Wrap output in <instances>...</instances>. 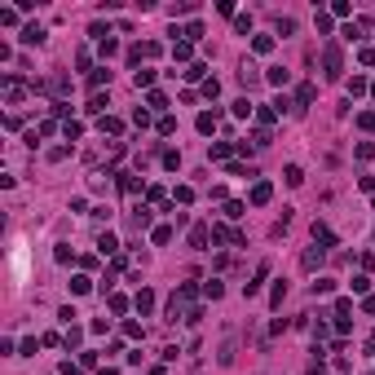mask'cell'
Here are the masks:
<instances>
[{
  "label": "cell",
  "mask_w": 375,
  "mask_h": 375,
  "mask_svg": "<svg viewBox=\"0 0 375 375\" xmlns=\"http://www.w3.org/2000/svg\"><path fill=\"white\" fill-rule=\"evenodd\" d=\"M322 66H326V71H322V75H326V80H340V49H336V44H326V49H322Z\"/></svg>",
  "instance_id": "1"
},
{
  "label": "cell",
  "mask_w": 375,
  "mask_h": 375,
  "mask_svg": "<svg viewBox=\"0 0 375 375\" xmlns=\"http://www.w3.org/2000/svg\"><path fill=\"white\" fill-rule=\"evenodd\" d=\"M234 353H239V340H234V336H225V340H221V366H229V362H234Z\"/></svg>",
  "instance_id": "2"
},
{
  "label": "cell",
  "mask_w": 375,
  "mask_h": 375,
  "mask_svg": "<svg viewBox=\"0 0 375 375\" xmlns=\"http://www.w3.org/2000/svg\"><path fill=\"white\" fill-rule=\"evenodd\" d=\"M269 195H274V185H269V181H256V190H252V203L261 208V203H269Z\"/></svg>",
  "instance_id": "3"
},
{
  "label": "cell",
  "mask_w": 375,
  "mask_h": 375,
  "mask_svg": "<svg viewBox=\"0 0 375 375\" xmlns=\"http://www.w3.org/2000/svg\"><path fill=\"white\" fill-rule=\"evenodd\" d=\"M322 252L326 247H309V252L300 256V265H305V269H318V265H322Z\"/></svg>",
  "instance_id": "4"
},
{
  "label": "cell",
  "mask_w": 375,
  "mask_h": 375,
  "mask_svg": "<svg viewBox=\"0 0 375 375\" xmlns=\"http://www.w3.org/2000/svg\"><path fill=\"white\" fill-rule=\"evenodd\" d=\"M208 239H212V234H208V225H195V234H190V247H195V252H203V247H208Z\"/></svg>",
  "instance_id": "5"
},
{
  "label": "cell",
  "mask_w": 375,
  "mask_h": 375,
  "mask_svg": "<svg viewBox=\"0 0 375 375\" xmlns=\"http://www.w3.org/2000/svg\"><path fill=\"white\" fill-rule=\"evenodd\" d=\"M239 80H243L247 88H256V84H261V75H256V66H252V62H243V71H239Z\"/></svg>",
  "instance_id": "6"
},
{
  "label": "cell",
  "mask_w": 375,
  "mask_h": 375,
  "mask_svg": "<svg viewBox=\"0 0 375 375\" xmlns=\"http://www.w3.org/2000/svg\"><path fill=\"white\" fill-rule=\"evenodd\" d=\"M137 309H142V313L155 309V292H146V287H142V292H137Z\"/></svg>",
  "instance_id": "7"
},
{
  "label": "cell",
  "mask_w": 375,
  "mask_h": 375,
  "mask_svg": "<svg viewBox=\"0 0 375 375\" xmlns=\"http://www.w3.org/2000/svg\"><path fill=\"white\" fill-rule=\"evenodd\" d=\"M296 102L309 106V102H313V84H300V88H296Z\"/></svg>",
  "instance_id": "8"
},
{
  "label": "cell",
  "mask_w": 375,
  "mask_h": 375,
  "mask_svg": "<svg viewBox=\"0 0 375 375\" xmlns=\"http://www.w3.org/2000/svg\"><path fill=\"white\" fill-rule=\"evenodd\" d=\"M150 225V212L146 208H137V212H132V229H146Z\"/></svg>",
  "instance_id": "9"
},
{
  "label": "cell",
  "mask_w": 375,
  "mask_h": 375,
  "mask_svg": "<svg viewBox=\"0 0 375 375\" xmlns=\"http://www.w3.org/2000/svg\"><path fill=\"white\" fill-rule=\"evenodd\" d=\"M331 287H336L331 278H318V283H313V296H331Z\"/></svg>",
  "instance_id": "10"
},
{
  "label": "cell",
  "mask_w": 375,
  "mask_h": 375,
  "mask_svg": "<svg viewBox=\"0 0 375 375\" xmlns=\"http://www.w3.org/2000/svg\"><path fill=\"white\" fill-rule=\"evenodd\" d=\"M22 40H27V44H40V40H44V31H40V27H27V31H22Z\"/></svg>",
  "instance_id": "11"
},
{
  "label": "cell",
  "mask_w": 375,
  "mask_h": 375,
  "mask_svg": "<svg viewBox=\"0 0 375 375\" xmlns=\"http://www.w3.org/2000/svg\"><path fill=\"white\" fill-rule=\"evenodd\" d=\"M234 115H239V119H247V115H252V102L239 98V102H234Z\"/></svg>",
  "instance_id": "12"
},
{
  "label": "cell",
  "mask_w": 375,
  "mask_h": 375,
  "mask_svg": "<svg viewBox=\"0 0 375 375\" xmlns=\"http://www.w3.org/2000/svg\"><path fill=\"white\" fill-rule=\"evenodd\" d=\"M216 128V115H199V132H212Z\"/></svg>",
  "instance_id": "13"
},
{
  "label": "cell",
  "mask_w": 375,
  "mask_h": 375,
  "mask_svg": "<svg viewBox=\"0 0 375 375\" xmlns=\"http://www.w3.org/2000/svg\"><path fill=\"white\" fill-rule=\"evenodd\" d=\"M274 49V35H256V53H269Z\"/></svg>",
  "instance_id": "14"
},
{
  "label": "cell",
  "mask_w": 375,
  "mask_h": 375,
  "mask_svg": "<svg viewBox=\"0 0 375 375\" xmlns=\"http://www.w3.org/2000/svg\"><path fill=\"white\" fill-rule=\"evenodd\" d=\"M261 278H265V265H261V269H256V278L247 283V296H256V292H261Z\"/></svg>",
  "instance_id": "15"
},
{
  "label": "cell",
  "mask_w": 375,
  "mask_h": 375,
  "mask_svg": "<svg viewBox=\"0 0 375 375\" xmlns=\"http://www.w3.org/2000/svg\"><path fill=\"white\" fill-rule=\"evenodd\" d=\"M265 80H269V84H287V71H283V66H274V71H269Z\"/></svg>",
  "instance_id": "16"
},
{
  "label": "cell",
  "mask_w": 375,
  "mask_h": 375,
  "mask_svg": "<svg viewBox=\"0 0 375 375\" xmlns=\"http://www.w3.org/2000/svg\"><path fill=\"white\" fill-rule=\"evenodd\" d=\"M349 93H353V98H358V93H366V80H362V75H353V80H349Z\"/></svg>",
  "instance_id": "17"
},
{
  "label": "cell",
  "mask_w": 375,
  "mask_h": 375,
  "mask_svg": "<svg viewBox=\"0 0 375 375\" xmlns=\"http://www.w3.org/2000/svg\"><path fill=\"white\" fill-rule=\"evenodd\" d=\"M172 58H177V62H185V58H190V44H181V40H177V44H172Z\"/></svg>",
  "instance_id": "18"
},
{
  "label": "cell",
  "mask_w": 375,
  "mask_h": 375,
  "mask_svg": "<svg viewBox=\"0 0 375 375\" xmlns=\"http://www.w3.org/2000/svg\"><path fill=\"white\" fill-rule=\"evenodd\" d=\"M362 62H366V66H375V49H362Z\"/></svg>",
  "instance_id": "19"
},
{
  "label": "cell",
  "mask_w": 375,
  "mask_h": 375,
  "mask_svg": "<svg viewBox=\"0 0 375 375\" xmlns=\"http://www.w3.org/2000/svg\"><path fill=\"white\" fill-rule=\"evenodd\" d=\"M98 375H115V371H111V366H106V371H98Z\"/></svg>",
  "instance_id": "20"
},
{
  "label": "cell",
  "mask_w": 375,
  "mask_h": 375,
  "mask_svg": "<svg viewBox=\"0 0 375 375\" xmlns=\"http://www.w3.org/2000/svg\"><path fill=\"white\" fill-rule=\"evenodd\" d=\"M195 375H203V371H195Z\"/></svg>",
  "instance_id": "21"
}]
</instances>
